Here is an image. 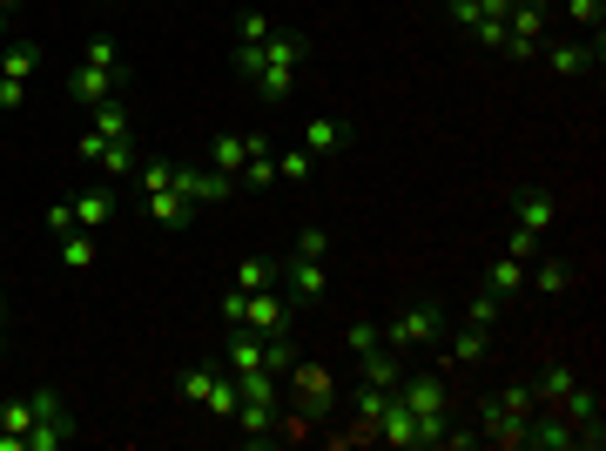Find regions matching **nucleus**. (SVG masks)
<instances>
[{"label":"nucleus","instance_id":"47","mask_svg":"<svg viewBox=\"0 0 606 451\" xmlns=\"http://www.w3.org/2000/svg\"><path fill=\"white\" fill-rule=\"evenodd\" d=\"M28 88H34V81H8V74H0V109H21Z\"/></svg>","mask_w":606,"mask_h":451},{"label":"nucleus","instance_id":"40","mask_svg":"<svg viewBox=\"0 0 606 451\" xmlns=\"http://www.w3.org/2000/svg\"><path fill=\"white\" fill-rule=\"evenodd\" d=\"M445 21H452L459 34H472V28L485 21V8H479V0H445Z\"/></svg>","mask_w":606,"mask_h":451},{"label":"nucleus","instance_id":"32","mask_svg":"<svg viewBox=\"0 0 606 451\" xmlns=\"http://www.w3.org/2000/svg\"><path fill=\"white\" fill-rule=\"evenodd\" d=\"M499 310H505V297H492V290H472V297H465V310H459V324H479V330H492V324H499Z\"/></svg>","mask_w":606,"mask_h":451},{"label":"nucleus","instance_id":"24","mask_svg":"<svg viewBox=\"0 0 606 451\" xmlns=\"http://www.w3.org/2000/svg\"><path fill=\"white\" fill-rule=\"evenodd\" d=\"M573 378H579V371H573V365H546V371H540V378H533V411H540V404H546V411H553V404H559V398H566V391H573Z\"/></svg>","mask_w":606,"mask_h":451},{"label":"nucleus","instance_id":"34","mask_svg":"<svg viewBox=\"0 0 606 451\" xmlns=\"http://www.w3.org/2000/svg\"><path fill=\"white\" fill-rule=\"evenodd\" d=\"M566 21H573L579 34L599 41V28H606V0H566Z\"/></svg>","mask_w":606,"mask_h":451},{"label":"nucleus","instance_id":"12","mask_svg":"<svg viewBox=\"0 0 606 451\" xmlns=\"http://www.w3.org/2000/svg\"><path fill=\"white\" fill-rule=\"evenodd\" d=\"M518 444H526V451H573V424L540 404V411L526 418V431H518Z\"/></svg>","mask_w":606,"mask_h":451},{"label":"nucleus","instance_id":"13","mask_svg":"<svg viewBox=\"0 0 606 451\" xmlns=\"http://www.w3.org/2000/svg\"><path fill=\"white\" fill-rule=\"evenodd\" d=\"M371 438H378V444H391V451H418V418H411V411L398 404V391H391V404L378 411Z\"/></svg>","mask_w":606,"mask_h":451},{"label":"nucleus","instance_id":"17","mask_svg":"<svg viewBox=\"0 0 606 451\" xmlns=\"http://www.w3.org/2000/svg\"><path fill=\"white\" fill-rule=\"evenodd\" d=\"M229 424H236L243 444H270V438H277V404H249V398H243V404L229 411Z\"/></svg>","mask_w":606,"mask_h":451},{"label":"nucleus","instance_id":"25","mask_svg":"<svg viewBox=\"0 0 606 451\" xmlns=\"http://www.w3.org/2000/svg\"><path fill=\"white\" fill-rule=\"evenodd\" d=\"M0 74H8V81H34L41 74V48L34 41H8V48H0Z\"/></svg>","mask_w":606,"mask_h":451},{"label":"nucleus","instance_id":"41","mask_svg":"<svg viewBox=\"0 0 606 451\" xmlns=\"http://www.w3.org/2000/svg\"><path fill=\"white\" fill-rule=\"evenodd\" d=\"M168 168H176V162H142V168H135V183H142V196L168 189Z\"/></svg>","mask_w":606,"mask_h":451},{"label":"nucleus","instance_id":"36","mask_svg":"<svg viewBox=\"0 0 606 451\" xmlns=\"http://www.w3.org/2000/svg\"><path fill=\"white\" fill-rule=\"evenodd\" d=\"M264 284H277V263L270 256H243L236 263V290H264Z\"/></svg>","mask_w":606,"mask_h":451},{"label":"nucleus","instance_id":"31","mask_svg":"<svg viewBox=\"0 0 606 451\" xmlns=\"http://www.w3.org/2000/svg\"><path fill=\"white\" fill-rule=\"evenodd\" d=\"M81 61H89V68H102V74H122V81H129V61H122V48H115L109 34H95L89 48H81Z\"/></svg>","mask_w":606,"mask_h":451},{"label":"nucleus","instance_id":"5","mask_svg":"<svg viewBox=\"0 0 606 451\" xmlns=\"http://www.w3.org/2000/svg\"><path fill=\"white\" fill-rule=\"evenodd\" d=\"M284 378H290V404H297V411H304L310 424L337 411V378H330L323 365H304V357H297V365H290Z\"/></svg>","mask_w":606,"mask_h":451},{"label":"nucleus","instance_id":"38","mask_svg":"<svg viewBox=\"0 0 606 451\" xmlns=\"http://www.w3.org/2000/svg\"><path fill=\"white\" fill-rule=\"evenodd\" d=\"M209 162H216L223 175H236V168L249 162V148H243V135H216V148H209Z\"/></svg>","mask_w":606,"mask_h":451},{"label":"nucleus","instance_id":"30","mask_svg":"<svg viewBox=\"0 0 606 451\" xmlns=\"http://www.w3.org/2000/svg\"><path fill=\"white\" fill-rule=\"evenodd\" d=\"M384 344V324H371V317H351V324H343V350H351V357H371Z\"/></svg>","mask_w":606,"mask_h":451},{"label":"nucleus","instance_id":"48","mask_svg":"<svg viewBox=\"0 0 606 451\" xmlns=\"http://www.w3.org/2000/svg\"><path fill=\"white\" fill-rule=\"evenodd\" d=\"M297 249H304V256H330V236H323V229H304V243H297Z\"/></svg>","mask_w":606,"mask_h":451},{"label":"nucleus","instance_id":"11","mask_svg":"<svg viewBox=\"0 0 606 451\" xmlns=\"http://www.w3.org/2000/svg\"><path fill=\"white\" fill-rule=\"evenodd\" d=\"M485 350H492V330H479V324H445V371L485 365Z\"/></svg>","mask_w":606,"mask_h":451},{"label":"nucleus","instance_id":"10","mask_svg":"<svg viewBox=\"0 0 606 451\" xmlns=\"http://www.w3.org/2000/svg\"><path fill=\"white\" fill-rule=\"evenodd\" d=\"M512 223L518 229H533V236H546L553 223H559V203H553V189H512Z\"/></svg>","mask_w":606,"mask_h":451},{"label":"nucleus","instance_id":"43","mask_svg":"<svg viewBox=\"0 0 606 451\" xmlns=\"http://www.w3.org/2000/svg\"><path fill=\"white\" fill-rule=\"evenodd\" d=\"M465 41H479V48H492V54H499V48H505V21H479Z\"/></svg>","mask_w":606,"mask_h":451},{"label":"nucleus","instance_id":"37","mask_svg":"<svg viewBox=\"0 0 606 451\" xmlns=\"http://www.w3.org/2000/svg\"><path fill=\"white\" fill-rule=\"evenodd\" d=\"M209 385H216V371H209V365H189V371H176V391H183L189 404H209Z\"/></svg>","mask_w":606,"mask_h":451},{"label":"nucleus","instance_id":"1","mask_svg":"<svg viewBox=\"0 0 606 451\" xmlns=\"http://www.w3.org/2000/svg\"><path fill=\"white\" fill-rule=\"evenodd\" d=\"M526 418H533V385H505V391H492V398H479V438L485 444H518V431H526Z\"/></svg>","mask_w":606,"mask_h":451},{"label":"nucleus","instance_id":"19","mask_svg":"<svg viewBox=\"0 0 606 451\" xmlns=\"http://www.w3.org/2000/svg\"><path fill=\"white\" fill-rule=\"evenodd\" d=\"M526 269H533V263L499 256V263L485 269V290H492V297H505V304H518V297H526Z\"/></svg>","mask_w":606,"mask_h":451},{"label":"nucleus","instance_id":"4","mask_svg":"<svg viewBox=\"0 0 606 451\" xmlns=\"http://www.w3.org/2000/svg\"><path fill=\"white\" fill-rule=\"evenodd\" d=\"M553 411L573 424V451H599V444H606V431H599V385L573 378V391H566Z\"/></svg>","mask_w":606,"mask_h":451},{"label":"nucleus","instance_id":"2","mask_svg":"<svg viewBox=\"0 0 606 451\" xmlns=\"http://www.w3.org/2000/svg\"><path fill=\"white\" fill-rule=\"evenodd\" d=\"M445 324H452L445 304H424V297H418V304H404V310L384 324V344H391V350H431V344L445 337Z\"/></svg>","mask_w":606,"mask_h":451},{"label":"nucleus","instance_id":"45","mask_svg":"<svg viewBox=\"0 0 606 451\" xmlns=\"http://www.w3.org/2000/svg\"><path fill=\"white\" fill-rule=\"evenodd\" d=\"M277 438H284V444H304V438H310V418H304V411L277 418Z\"/></svg>","mask_w":606,"mask_h":451},{"label":"nucleus","instance_id":"6","mask_svg":"<svg viewBox=\"0 0 606 451\" xmlns=\"http://www.w3.org/2000/svg\"><path fill=\"white\" fill-rule=\"evenodd\" d=\"M297 304L290 297H277L270 284L264 290H249V310H243V330H256V337H297Z\"/></svg>","mask_w":606,"mask_h":451},{"label":"nucleus","instance_id":"26","mask_svg":"<svg viewBox=\"0 0 606 451\" xmlns=\"http://www.w3.org/2000/svg\"><path fill=\"white\" fill-rule=\"evenodd\" d=\"M95 256H102V236H95V229L61 236V263H68V269H95Z\"/></svg>","mask_w":606,"mask_h":451},{"label":"nucleus","instance_id":"16","mask_svg":"<svg viewBox=\"0 0 606 451\" xmlns=\"http://www.w3.org/2000/svg\"><path fill=\"white\" fill-rule=\"evenodd\" d=\"M142 203H148V216H155V229H189V223L203 216V209H196V203H189L183 189H155V196H142Z\"/></svg>","mask_w":606,"mask_h":451},{"label":"nucleus","instance_id":"14","mask_svg":"<svg viewBox=\"0 0 606 451\" xmlns=\"http://www.w3.org/2000/svg\"><path fill=\"white\" fill-rule=\"evenodd\" d=\"M358 135H351V122H343V115H317L310 129H304V148L317 155V162H330V155H343V148H351Z\"/></svg>","mask_w":606,"mask_h":451},{"label":"nucleus","instance_id":"49","mask_svg":"<svg viewBox=\"0 0 606 451\" xmlns=\"http://www.w3.org/2000/svg\"><path fill=\"white\" fill-rule=\"evenodd\" d=\"M0 344H8V304H0Z\"/></svg>","mask_w":606,"mask_h":451},{"label":"nucleus","instance_id":"15","mask_svg":"<svg viewBox=\"0 0 606 451\" xmlns=\"http://www.w3.org/2000/svg\"><path fill=\"white\" fill-rule=\"evenodd\" d=\"M115 88H122V74H102V68H89V61H74V68H68V95H74L81 109H95V102H109Z\"/></svg>","mask_w":606,"mask_h":451},{"label":"nucleus","instance_id":"28","mask_svg":"<svg viewBox=\"0 0 606 451\" xmlns=\"http://www.w3.org/2000/svg\"><path fill=\"white\" fill-rule=\"evenodd\" d=\"M95 135H109V142H122V135H135V115L109 95V102H95Z\"/></svg>","mask_w":606,"mask_h":451},{"label":"nucleus","instance_id":"18","mask_svg":"<svg viewBox=\"0 0 606 451\" xmlns=\"http://www.w3.org/2000/svg\"><path fill=\"white\" fill-rule=\"evenodd\" d=\"M68 209H74V229H95V236H102L109 216H115V189H81Z\"/></svg>","mask_w":606,"mask_h":451},{"label":"nucleus","instance_id":"44","mask_svg":"<svg viewBox=\"0 0 606 451\" xmlns=\"http://www.w3.org/2000/svg\"><path fill=\"white\" fill-rule=\"evenodd\" d=\"M216 310H223V324H243V310H249V290H236V284H229Z\"/></svg>","mask_w":606,"mask_h":451},{"label":"nucleus","instance_id":"9","mask_svg":"<svg viewBox=\"0 0 606 451\" xmlns=\"http://www.w3.org/2000/svg\"><path fill=\"white\" fill-rule=\"evenodd\" d=\"M277 277H284V290H290V304L297 310H310V304H323V290H330V277H323V256H290V263H277Z\"/></svg>","mask_w":606,"mask_h":451},{"label":"nucleus","instance_id":"23","mask_svg":"<svg viewBox=\"0 0 606 451\" xmlns=\"http://www.w3.org/2000/svg\"><path fill=\"white\" fill-rule=\"evenodd\" d=\"M358 378H371V385H384V391H398V378H404V350H391V344H378L371 357H358Z\"/></svg>","mask_w":606,"mask_h":451},{"label":"nucleus","instance_id":"39","mask_svg":"<svg viewBox=\"0 0 606 451\" xmlns=\"http://www.w3.org/2000/svg\"><path fill=\"white\" fill-rule=\"evenodd\" d=\"M28 424H34V398H14V404H0V431L28 438Z\"/></svg>","mask_w":606,"mask_h":451},{"label":"nucleus","instance_id":"20","mask_svg":"<svg viewBox=\"0 0 606 451\" xmlns=\"http://www.w3.org/2000/svg\"><path fill=\"white\" fill-rule=\"evenodd\" d=\"M505 41H546V0H518V8L505 14Z\"/></svg>","mask_w":606,"mask_h":451},{"label":"nucleus","instance_id":"21","mask_svg":"<svg viewBox=\"0 0 606 451\" xmlns=\"http://www.w3.org/2000/svg\"><path fill=\"white\" fill-rule=\"evenodd\" d=\"M249 88H256V102H290L297 88H304V68H284V61H270V68L256 74Z\"/></svg>","mask_w":606,"mask_h":451},{"label":"nucleus","instance_id":"33","mask_svg":"<svg viewBox=\"0 0 606 451\" xmlns=\"http://www.w3.org/2000/svg\"><path fill=\"white\" fill-rule=\"evenodd\" d=\"M310 175H317V155H310V148H284V155H277V183L297 189V183H310Z\"/></svg>","mask_w":606,"mask_h":451},{"label":"nucleus","instance_id":"42","mask_svg":"<svg viewBox=\"0 0 606 451\" xmlns=\"http://www.w3.org/2000/svg\"><path fill=\"white\" fill-rule=\"evenodd\" d=\"M505 256H518V263H533V256H540V236L512 223V236H505Z\"/></svg>","mask_w":606,"mask_h":451},{"label":"nucleus","instance_id":"50","mask_svg":"<svg viewBox=\"0 0 606 451\" xmlns=\"http://www.w3.org/2000/svg\"><path fill=\"white\" fill-rule=\"evenodd\" d=\"M0 14H21V0H0Z\"/></svg>","mask_w":606,"mask_h":451},{"label":"nucleus","instance_id":"51","mask_svg":"<svg viewBox=\"0 0 606 451\" xmlns=\"http://www.w3.org/2000/svg\"><path fill=\"white\" fill-rule=\"evenodd\" d=\"M0 48H8V14H0Z\"/></svg>","mask_w":606,"mask_h":451},{"label":"nucleus","instance_id":"46","mask_svg":"<svg viewBox=\"0 0 606 451\" xmlns=\"http://www.w3.org/2000/svg\"><path fill=\"white\" fill-rule=\"evenodd\" d=\"M48 236H54V243H61V236H74V209H68V203H54V209H48Z\"/></svg>","mask_w":606,"mask_h":451},{"label":"nucleus","instance_id":"29","mask_svg":"<svg viewBox=\"0 0 606 451\" xmlns=\"http://www.w3.org/2000/svg\"><path fill=\"white\" fill-rule=\"evenodd\" d=\"M109 175H135L142 168V148H135V135H122V142H102V155H95Z\"/></svg>","mask_w":606,"mask_h":451},{"label":"nucleus","instance_id":"35","mask_svg":"<svg viewBox=\"0 0 606 451\" xmlns=\"http://www.w3.org/2000/svg\"><path fill=\"white\" fill-rule=\"evenodd\" d=\"M270 183H277V155H249L236 168V189H270Z\"/></svg>","mask_w":606,"mask_h":451},{"label":"nucleus","instance_id":"22","mask_svg":"<svg viewBox=\"0 0 606 451\" xmlns=\"http://www.w3.org/2000/svg\"><path fill=\"white\" fill-rule=\"evenodd\" d=\"M573 284H579V269H573V263H559V256H553V263H540V269H526V290H540V297H566Z\"/></svg>","mask_w":606,"mask_h":451},{"label":"nucleus","instance_id":"27","mask_svg":"<svg viewBox=\"0 0 606 451\" xmlns=\"http://www.w3.org/2000/svg\"><path fill=\"white\" fill-rule=\"evenodd\" d=\"M270 34H277V21H270L264 8H243V14H236V48H264Z\"/></svg>","mask_w":606,"mask_h":451},{"label":"nucleus","instance_id":"7","mask_svg":"<svg viewBox=\"0 0 606 451\" xmlns=\"http://www.w3.org/2000/svg\"><path fill=\"white\" fill-rule=\"evenodd\" d=\"M533 61H546V74H559V81H586V74L599 68V41L559 34V41H540V54H533Z\"/></svg>","mask_w":606,"mask_h":451},{"label":"nucleus","instance_id":"3","mask_svg":"<svg viewBox=\"0 0 606 451\" xmlns=\"http://www.w3.org/2000/svg\"><path fill=\"white\" fill-rule=\"evenodd\" d=\"M28 398H34V424H28V451H61V444L74 438V411H68V398H61L54 385H34Z\"/></svg>","mask_w":606,"mask_h":451},{"label":"nucleus","instance_id":"8","mask_svg":"<svg viewBox=\"0 0 606 451\" xmlns=\"http://www.w3.org/2000/svg\"><path fill=\"white\" fill-rule=\"evenodd\" d=\"M168 189H183L196 209H209V203H229V196H236V175H223V168H196V162H176V168H168Z\"/></svg>","mask_w":606,"mask_h":451}]
</instances>
